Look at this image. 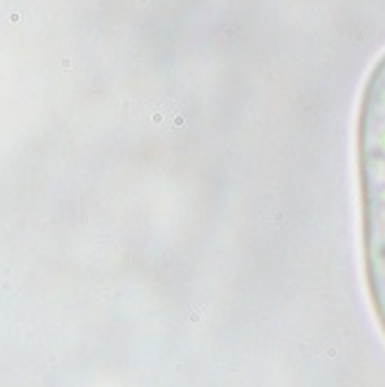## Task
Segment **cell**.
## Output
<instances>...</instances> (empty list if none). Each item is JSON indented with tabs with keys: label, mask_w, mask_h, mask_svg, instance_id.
<instances>
[{
	"label": "cell",
	"mask_w": 385,
	"mask_h": 387,
	"mask_svg": "<svg viewBox=\"0 0 385 387\" xmlns=\"http://www.w3.org/2000/svg\"><path fill=\"white\" fill-rule=\"evenodd\" d=\"M360 198L366 274L385 327V54L366 79L358 123Z\"/></svg>",
	"instance_id": "1"
}]
</instances>
